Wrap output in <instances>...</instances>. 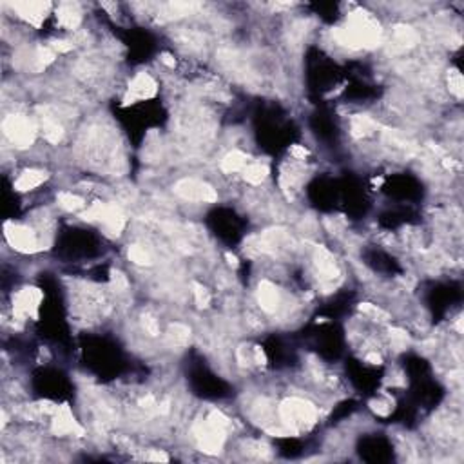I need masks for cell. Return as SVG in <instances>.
I'll use <instances>...</instances> for the list:
<instances>
[{
  "label": "cell",
  "mask_w": 464,
  "mask_h": 464,
  "mask_svg": "<svg viewBox=\"0 0 464 464\" xmlns=\"http://www.w3.org/2000/svg\"><path fill=\"white\" fill-rule=\"evenodd\" d=\"M267 176H269V167L261 162H249L245 166V169L241 170V178L247 183H253V185L261 183Z\"/></svg>",
  "instance_id": "6"
},
{
  "label": "cell",
  "mask_w": 464,
  "mask_h": 464,
  "mask_svg": "<svg viewBox=\"0 0 464 464\" xmlns=\"http://www.w3.org/2000/svg\"><path fill=\"white\" fill-rule=\"evenodd\" d=\"M448 86H450V93L460 98L463 96V76H460L459 71H450L448 75Z\"/></svg>",
  "instance_id": "8"
},
{
  "label": "cell",
  "mask_w": 464,
  "mask_h": 464,
  "mask_svg": "<svg viewBox=\"0 0 464 464\" xmlns=\"http://www.w3.org/2000/svg\"><path fill=\"white\" fill-rule=\"evenodd\" d=\"M47 180V173L44 169H37V167H29V169H24L21 174H18V178L13 182V189L18 192H28V191H35L42 183Z\"/></svg>",
  "instance_id": "5"
},
{
  "label": "cell",
  "mask_w": 464,
  "mask_h": 464,
  "mask_svg": "<svg viewBox=\"0 0 464 464\" xmlns=\"http://www.w3.org/2000/svg\"><path fill=\"white\" fill-rule=\"evenodd\" d=\"M127 257L129 261H133L134 265H140V267L151 265V263H153V256H151V253L145 249V247H141V245H131L127 250Z\"/></svg>",
  "instance_id": "7"
},
{
  "label": "cell",
  "mask_w": 464,
  "mask_h": 464,
  "mask_svg": "<svg viewBox=\"0 0 464 464\" xmlns=\"http://www.w3.org/2000/svg\"><path fill=\"white\" fill-rule=\"evenodd\" d=\"M4 137L6 140H9V144L15 147V149H28L35 144V138L38 134V127L29 116L18 115V112H13V115L6 116L4 124Z\"/></svg>",
  "instance_id": "1"
},
{
  "label": "cell",
  "mask_w": 464,
  "mask_h": 464,
  "mask_svg": "<svg viewBox=\"0 0 464 464\" xmlns=\"http://www.w3.org/2000/svg\"><path fill=\"white\" fill-rule=\"evenodd\" d=\"M176 192L187 202H198V203H214L218 199V195L207 183L199 182L195 178H187L176 183Z\"/></svg>",
  "instance_id": "2"
},
{
  "label": "cell",
  "mask_w": 464,
  "mask_h": 464,
  "mask_svg": "<svg viewBox=\"0 0 464 464\" xmlns=\"http://www.w3.org/2000/svg\"><path fill=\"white\" fill-rule=\"evenodd\" d=\"M158 91L156 80L149 75V73H138L127 87V100H131V104L134 102H145V100L153 98Z\"/></svg>",
  "instance_id": "3"
},
{
  "label": "cell",
  "mask_w": 464,
  "mask_h": 464,
  "mask_svg": "<svg viewBox=\"0 0 464 464\" xmlns=\"http://www.w3.org/2000/svg\"><path fill=\"white\" fill-rule=\"evenodd\" d=\"M51 4H42V2H21V4H13L15 13H18V18L25 22V24L38 25L46 21L47 11H50Z\"/></svg>",
  "instance_id": "4"
}]
</instances>
